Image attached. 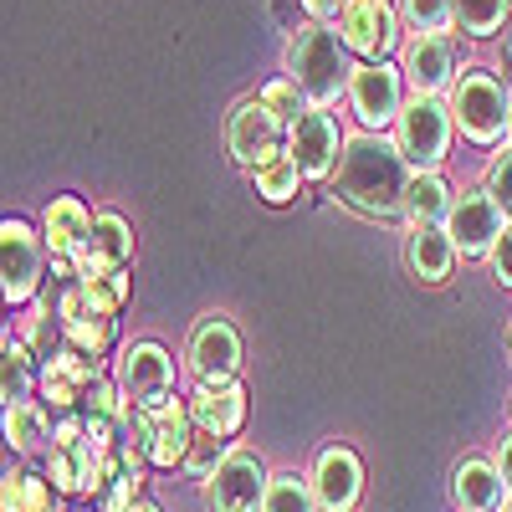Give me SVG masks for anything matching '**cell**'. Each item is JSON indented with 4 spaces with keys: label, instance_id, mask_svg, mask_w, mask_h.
<instances>
[{
    "label": "cell",
    "instance_id": "obj_1",
    "mask_svg": "<svg viewBox=\"0 0 512 512\" xmlns=\"http://www.w3.org/2000/svg\"><path fill=\"white\" fill-rule=\"evenodd\" d=\"M328 185L349 210H359V216L390 221V216H400V205H405L410 164L400 159L395 139L354 134V139H344V149H338V164H333Z\"/></svg>",
    "mask_w": 512,
    "mask_h": 512
},
{
    "label": "cell",
    "instance_id": "obj_2",
    "mask_svg": "<svg viewBox=\"0 0 512 512\" xmlns=\"http://www.w3.org/2000/svg\"><path fill=\"white\" fill-rule=\"evenodd\" d=\"M349 47L333 26H303L287 47V82L308 98V108H333L338 93H349Z\"/></svg>",
    "mask_w": 512,
    "mask_h": 512
},
{
    "label": "cell",
    "instance_id": "obj_3",
    "mask_svg": "<svg viewBox=\"0 0 512 512\" xmlns=\"http://www.w3.org/2000/svg\"><path fill=\"white\" fill-rule=\"evenodd\" d=\"M451 108L446 98H410L395 118V149L410 164V175H441V164L451 154Z\"/></svg>",
    "mask_w": 512,
    "mask_h": 512
},
{
    "label": "cell",
    "instance_id": "obj_4",
    "mask_svg": "<svg viewBox=\"0 0 512 512\" xmlns=\"http://www.w3.org/2000/svg\"><path fill=\"white\" fill-rule=\"evenodd\" d=\"M190 436H195V420L180 395H169L159 405H139L128 415V451L149 466H180L190 451Z\"/></svg>",
    "mask_w": 512,
    "mask_h": 512
},
{
    "label": "cell",
    "instance_id": "obj_5",
    "mask_svg": "<svg viewBox=\"0 0 512 512\" xmlns=\"http://www.w3.org/2000/svg\"><path fill=\"white\" fill-rule=\"evenodd\" d=\"M451 123L461 128V139L472 144H497L507 134V108H512V93L507 82L492 77V72H461L451 82Z\"/></svg>",
    "mask_w": 512,
    "mask_h": 512
},
{
    "label": "cell",
    "instance_id": "obj_6",
    "mask_svg": "<svg viewBox=\"0 0 512 512\" xmlns=\"http://www.w3.org/2000/svg\"><path fill=\"white\" fill-rule=\"evenodd\" d=\"M47 282V246L26 221H0V297L6 308H31Z\"/></svg>",
    "mask_w": 512,
    "mask_h": 512
},
{
    "label": "cell",
    "instance_id": "obj_7",
    "mask_svg": "<svg viewBox=\"0 0 512 512\" xmlns=\"http://www.w3.org/2000/svg\"><path fill=\"white\" fill-rule=\"evenodd\" d=\"M338 41L349 47V57L364 62H390L400 47V16L390 0H344L338 11Z\"/></svg>",
    "mask_w": 512,
    "mask_h": 512
},
{
    "label": "cell",
    "instance_id": "obj_8",
    "mask_svg": "<svg viewBox=\"0 0 512 512\" xmlns=\"http://www.w3.org/2000/svg\"><path fill=\"white\" fill-rule=\"evenodd\" d=\"M349 108L359 113L364 134H384L405 108V77L390 62H359L349 72Z\"/></svg>",
    "mask_w": 512,
    "mask_h": 512
},
{
    "label": "cell",
    "instance_id": "obj_9",
    "mask_svg": "<svg viewBox=\"0 0 512 512\" xmlns=\"http://www.w3.org/2000/svg\"><path fill=\"white\" fill-rule=\"evenodd\" d=\"M262 492H267V466L246 446H231L226 461L205 482L210 512H262Z\"/></svg>",
    "mask_w": 512,
    "mask_h": 512
},
{
    "label": "cell",
    "instance_id": "obj_10",
    "mask_svg": "<svg viewBox=\"0 0 512 512\" xmlns=\"http://www.w3.org/2000/svg\"><path fill=\"white\" fill-rule=\"evenodd\" d=\"M297 164L303 180H333V164H338V149H344V134L328 108H308L287 123V144H282Z\"/></svg>",
    "mask_w": 512,
    "mask_h": 512
},
{
    "label": "cell",
    "instance_id": "obj_11",
    "mask_svg": "<svg viewBox=\"0 0 512 512\" xmlns=\"http://www.w3.org/2000/svg\"><path fill=\"white\" fill-rule=\"evenodd\" d=\"M98 379H103V359H88V354H77L67 344L47 364H36V390H41V405H47L52 415H72Z\"/></svg>",
    "mask_w": 512,
    "mask_h": 512
},
{
    "label": "cell",
    "instance_id": "obj_12",
    "mask_svg": "<svg viewBox=\"0 0 512 512\" xmlns=\"http://www.w3.org/2000/svg\"><path fill=\"white\" fill-rule=\"evenodd\" d=\"M113 384L123 390V400L128 405H159V400H169L175 395V359H169L159 344H128L123 354H118V374H113Z\"/></svg>",
    "mask_w": 512,
    "mask_h": 512
},
{
    "label": "cell",
    "instance_id": "obj_13",
    "mask_svg": "<svg viewBox=\"0 0 512 512\" xmlns=\"http://www.w3.org/2000/svg\"><path fill=\"white\" fill-rule=\"evenodd\" d=\"M308 487H313L318 512H354L359 497H364V461H359L349 446H328V451H318V461H313Z\"/></svg>",
    "mask_w": 512,
    "mask_h": 512
},
{
    "label": "cell",
    "instance_id": "obj_14",
    "mask_svg": "<svg viewBox=\"0 0 512 512\" xmlns=\"http://www.w3.org/2000/svg\"><path fill=\"white\" fill-rule=\"evenodd\" d=\"M185 405H190L195 431L216 436V441H231L246 425V390L236 379H195V395Z\"/></svg>",
    "mask_w": 512,
    "mask_h": 512
},
{
    "label": "cell",
    "instance_id": "obj_15",
    "mask_svg": "<svg viewBox=\"0 0 512 512\" xmlns=\"http://www.w3.org/2000/svg\"><path fill=\"white\" fill-rule=\"evenodd\" d=\"M502 210H497V200L487 195V190H472V195H461L456 205H451V216H446V236H451V246L461 251V256H487L492 246H497V236H502Z\"/></svg>",
    "mask_w": 512,
    "mask_h": 512
},
{
    "label": "cell",
    "instance_id": "obj_16",
    "mask_svg": "<svg viewBox=\"0 0 512 512\" xmlns=\"http://www.w3.org/2000/svg\"><path fill=\"white\" fill-rule=\"evenodd\" d=\"M226 144H231V159L241 169H256V164H267L272 154H282V123L256 103L246 98L236 113H231V128H226Z\"/></svg>",
    "mask_w": 512,
    "mask_h": 512
},
{
    "label": "cell",
    "instance_id": "obj_17",
    "mask_svg": "<svg viewBox=\"0 0 512 512\" xmlns=\"http://www.w3.org/2000/svg\"><path fill=\"white\" fill-rule=\"evenodd\" d=\"M400 77L410 82V98H441L456 82V47L446 36H415L405 47Z\"/></svg>",
    "mask_w": 512,
    "mask_h": 512
},
{
    "label": "cell",
    "instance_id": "obj_18",
    "mask_svg": "<svg viewBox=\"0 0 512 512\" xmlns=\"http://www.w3.org/2000/svg\"><path fill=\"white\" fill-rule=\"evenodd\" d=\"M241 369V333L231 318H200L190 333V374L195 379H236Z\"/></svg>",
    "mask_w": 512,
    "mask_h": 512
},
{
    "label": "cell",
    "instance_id": "obj_19",
    "mask_svg": "<svg viewBox=\"0 0 512 512\" xmlns=\"http://www.w3.org/2000/svg\"><path fill=\"white\" fill-rule=\"evenodd\" d=\"M134 262V226H128L118 210H103L88 226V241H82L77 272H128Z\"/></svg>",
    "mask_w": 512,
    "mask_h": 512
},
{
    "label": "cell",
    "instance_id": "obj_20",
    "mask_svg": "<svg viewBox=\"0 0 512 512\" xmlns=\"http://www.w3.org/2000/svg\"><path fill=\"white\" fill-rule=\"evenodd\" d=\"M88 205H82L77 195H57L47 205V216H41V246L52 251V262H72L77 267V256H82V241H88Z\"/></svg>",
    "mask_w": 512,
    "mask_h": 512
},
{
    "label": "cell",
    "instance_id": "obj_21",
    "mask_svg": "<svg viewBox=\"0 0 512 512\" xmlns=\"http://www.w3.org/2000/svg\"><path fill=\"white\" fill-rule=\"evenodd\" d=\"M451 492H456V507L461 512H502V502L512 497L507 482L497 477V466L482 461V456L456 466V472H451Z\"/></svg>",
    "mask_w": 512,
    "mask_h": 512
},
{
    "label": "cell",
    "instance_id": "obj_22",
    "mask_svg": "<svg viewBox=\"0 0 512 512\" xmlns=\"http://www.w3.org/2000/svg\"><path fill=\"white\" fill-rule=\"evenodd\" d=\"M0 436L21 456H47L52 451V410L41 400H21L0 410Z\"/></svg>",
    "mask_w": 512,
    "mask_h": 512
},
{
    "label": "cell",
    "instance_id": "obj_23",
    "mask_svg": "<svg viewBox=\"0 0 512 512\" xmlns=\"http://www.w3.org/2000/svg\"><path fill=\"white\" fill-rule=\"evenodd\" d=\"M405 267H410V277H420V282H446L451 267H456V246H451L446 226L410 231V236H405Z\"/></svg>",
    "mask_w": 512,
    "mask_h": 512
},
{
    "label": "cell",
    "instance_id": "obj_24",
    "mask_svg": "<svg viewBox=\"0 0 512 512\" xmlns=\"http://www.w3.org/2000/svg\"><path fill=\"white\" fill-rule=\"evenodd\" d=\"M451 205H456V195H451V185L441 175H410L400 216H405L410 231H425V226H446Z\"/></svg>",
    "mask_w": 512,
    "mask_h": 512
},
{
    "label": "cell",
    "instance_id": "obj_25",
    "mask_svg": "<svg viewBox=\"0 0 512 512\" xmlns=\"http://www.w3.org/2000/svg\"><path fill=\"white\" fill-rule=\"evenodd\" d=\"M52 497V482L31 466H11L0 477V512H52Z\"/></svg>",
    "mask_w": 512,
    "mask_h": 512
},
{
    "label": "cell",
    "instance_id": "obj_26",
    "mask_svg": "<svg viewBox=\"0 0 512 512\" xmlns=\"http://www.w3.org/2000/svg\"><path fill=\"white\" fill-rule=\"evenodd\" d=\"M139 487H144V461L134 451H123L118 466L103 477V487L93 492V507L98 512H128V507L139 502Z\"/></svg>",
    "mask_w": 512,
    "mask_h": 512
},
{
    "label": "cell",
    "instance_id": "obj_27",
    "mask_svg": "<svg viewBox=\"0 0 512 512\" xmlns=\"http://www.w3.org/2000/svg\"><path fill=\"white\" fill-rule=\"evenodd\" d=\"M36 395V359L21 338L0 344V405H21Z\"/></svg>",
    "mask_w": 512,
    "mask_h": 512
},
{
    "label": "cell",
    "instance_id": "obj_28",
    "mask_svg": "<svg viewBox=\"0 0 512 512\" xmlns=\"http://www.w3.org/2000/svg\"><path fill=\"white\" fill-rule=\"evenodd\" d=\"M21 344L31 349L36 364H47V359L62 349V318H57V308H52L41 292H36V303H31L26 318H21Z\"/></svg>",
    "mask_w": 512,
    "mask_h": 512
},
{
    "label": "cell",
    "instance_id": "obj_29",
    "mask_svg": "<svg viewBox=\"0 0 512 512\" xmlns=\"http://www.w3.org/2000/svg\"><path fill=\"white\" fill-rule=\"evenodd\" d=\"M251 185H256V195H262V200L287 205V200H297V185H303V175H297L292 154L282 149V154H272L267 164H256V169H251Z\"/></svg>",
    "mask_w": 512,
    "mask_h": 512
},
{
    "label": "cell",
    "instance_id": "obj_30",
    "mask_svg": "<svg viewBox=\"0 0 512 512\" xmlns=\"http://www.w3.org/2000/svg\"><path fill=\"white\" fill-rule=\"evenodd\" d=\"M113 338H118V318H103V313L62 323V344L77 349V354H88V359H103L113 349Z\"/></svg>",
    "mask_w": 512,
    "mask_h": 512
},
{
    "label": "cell",
    "instance_id": "obj_31",
    "mask_svg": "<svg viewBox=\"0 0 512 512\" xmlns=\"http://www.w3.org/2000/svg\"><path fill=\"white\" fill-rule=\"evenodd\" d=\"M512 11V0H451V21L466 36H492Z\"/></svg>",
    "mask_w": 512,
    "mask_h": 512
},
{
    "label": "cell",
    "instance_id": "obj_32",
    "mask_svg": "<svg viewBox=\"0 0 512 512\" xmlns=\"http://www.w3.org/2000/svg\"><path fill=\"white\" fill-rule=\"evenodd\" d=\"M262 512H318V502H313V487H308L303 477L282 472V477H267Z\"/></svg>",
    "mask_w": 512,
    "mask_h": 512
},
{
    "label": "cell",
    "instance_id": "obj_33",
    "mask_svg": "<svg viewBox=\"0 0 512 512\" xmlns=\"http://www.w3.org/2000/svg\"><path fill=\"white\" fill-rule=\"evenodd\" d=\"M226 451H231V441H216V436H205V431H195L190 436V451H185V472L190 477H200V482H210V472H216V466L226 461Z\"/></svg>",
    "mask_w": 512,
    "mask_h": 512
},
{
    "label": "cell",
    "instance_id": "obj_34",
    "mask_svg": "<svg viewBox=\"0 0 512 512\" xmlns=\"http://www.w3.org/2000/svg\"><path fill=\"white\" fill-rule=\"evenodd\" d=\"M256 103H262V108H267V113H272V118H277L282 128H287V123H292L297 113H308V98H303V93H297V88H292V82H287V77H277V82H267V88H262V93H256Z\"/></svg>",
    "mask_w": 512,
    "mask_h": 512
},
{
    "label": "cell",
    "instance_id": "obj_35",
    "mask_svg": "<svg viewBox=\"0 0 512 512\" xmlns=\"http://www.w3.org/2000/svg\"><path fill=\"white\" fill-rule=\"evenodd\" d=\"M405 21L415 36H441L451 26V0H405Z\"/></svg>",
    "mask_w": 512,
    "mask_h": 512
},
{
    "label": "cell",
    "instance_id": "obj_36",
    "mask_svg": "<svg viewBox=\"0 0 512 512\" xmlns=\"http://www.w3.org/2000/svg\"><path fill=\"white\" fill-rule=\"evenodd\" d=\"M487 195L497 200L502 221H512V149L492 159V169H487Z\"/></svg>",
    "mask_w": 512,
    "mask_h": 512
},
{
    "label": "cell",
    "instance_id": "obj_37",
    "mask_svg": "<svg viewBox=\"0 0 512 512\" xmlns=\"http://www.w3.org/2000/svg\"><path fill=\"white\" fill-rule=\"evenodd\" d=\"M487 262H492V282H497V287H512V221L502 226L497 246L487 251Z\"/></svg>",
    "mask_w": 512,
    "mask_h": 512
},
{
    "label": "cell",
    "instance_id": "obj_38",
    "mask_svg": "<svg viewBox=\"0 0 512 512\" xmlns=\"http://www.w3.org/2000/svg\"><path fill=\"white\" fill-rule=\"evenodd\" d=\"M303 11L313 16V26H328L338 11H344V0H303Z\"/></svg>",
    "mask_w": 512,
    "mask_h": 512
},
{
    "label": "cell",
    "instance_id": "obj_39",
    "mask_svg": "<svg viewBox=\"0 0 512 512\" xmlns=\"http://www.w3.org/2000/svg\"><path fill=\"white\" fill-rule=\"evenodd\" d=\"M497 477L507 482V492H512V436L502 441V456H497Z\"/></svg>",
    "mask_w": 512,
    "mask_h": 512
},
{
    "label": "cell",
    "instance_id": "obj_40",
    "mask_svg": "<svg viewBox=\"0 0 512 512\" xmlns=\"http://www.w3.org/2000/svg\"><path fill=\"white\" fill-rule=\"evenodd\" d=\"M0 344H6V297H0Z\"/></svg>",
    "mask_w": 512,
    "mask_h": 512
},
{
    "label": "cell",
    "instance_id": "obj_41",
    "mask_svg": "<svg viewBox=\"0 0 512 512\" xmlns=\"http://www.w3.org/2000/svg\"><path fill=\"white\" fill-rule=\"evenodd\" d=\"M128 512H159V507H154V502H144V497H139V502H134V507H128Z\"/></svg>",
    "mask_w": 512,
    "mask_h": 512
},
{
    "label": "cell",
    "instance_id": "obj_42",
    "mask_svg": "<svg viewBox=\"0 0 512 512\" xmlns=\"http://www.w3.org/2000/svg\"><path fill=\"white\" fill-rule=\"evenodd\" d=\"M507 149H512V108H507Z\"/></svg>",
    "mask_w": 512,
    "mask_h": 512
},
{
    "label": "cell",
    "instance_id": "obj_43",
    "mask_svg": "<svg viewBox=\"0 0 512 512\" xmlns=\"http://www.w3.org/2000/svg\"><path fill=\"white\" fill-rule=\"evenodd\" d=\"M507 354H512V323H507Z\"/></svg>",
    "mask_w": 512,
    "mask_h": 512
},
{
    "label": "cell",
    "instance_id": "obj_44",
    "mask_svg": "<svg viewBox=\"0 0 512 512\" xmlns=\"http://www.w3.org/2000/svg\"><path fill=\"white\" fill-rule=\"evenodd\" d=\"M507 82H512V52H507Z\"/></svg>",
    "mask_w": 512,
    "mask_h": 512
},
{
    "label": "cell",
    "instance_id": "obj_45",
    "mask_svg": "<svg viewBox=\"0 0 512 512\" xmlns=\"http://www.w3.org/2000/svg\"><path fill=\"white\" fill-rule=\"evenodd\" d=\"M502 512H512V497H507V502H502Z\"/></svg>",
    "mask_w": 512,
    "mask_h": 512
}]
</instances>
